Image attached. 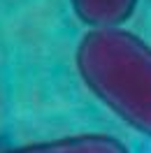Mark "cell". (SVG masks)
Masks as SVG:
<instances>
[{"instance_id":"6da1fadb","label":"cell","mask_w":151,"mask_h":153,"mask_svg":"<svg viewBox=\"0 0 151 153\" xmlns=\"http://www.w3.org/2000/svg\"><path fill=\"white\" fill-rule=\"evenodd\" d=\"M86 88L137 132L151 137V47L121 26L88 28L75 51Z\"/></svg>"},{"instance_id":"7a4b0ae2","label":"cell","mask_w":151,"mask_h":153,"mask_svg":"<svg viewBox=\"0 0 151 153\" xmlns=\"http://www.w3.org/2000/svg\"><path fill=\"white\" fill-rule=\"evenodd\" d=\"M5 153H130V149L116 137H109L102 132H84L51 139V142L16 146Z\"/></svg>"},{"instance_id":"3957f363","label":"cell","mask_w":151,"mask_h":153,"mask_svg":"<svg viewBox=\"0 0 151 153\" xmlns=\"http://www.w3.org/2000/svg\"><path fill=\"white\" fill-rule=\"evenodd\" d=\"M140 0H70L77 19L88 28L121 26L137 10Z\"/></svg>"}]
</instances>
